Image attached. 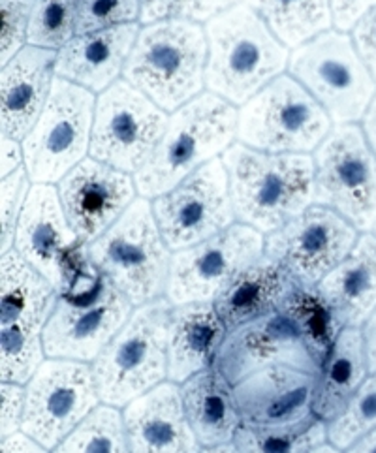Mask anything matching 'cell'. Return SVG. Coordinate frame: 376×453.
Segmentation results:
<instances>
[{"mask_svg": "<svg viewBox=\"0 0 376 453\" xmlns=\"http://www.w3.org/2000/svg\"><path fill=\"white\" fill-rule=\"evenodd\" d=\"M25 389L21 431L48 449L63 442L102 401L93 367L72 359L43 361Z\"/></svg>", "mask_w": 376, "mask_h": 453, "instance_id": "cell-14", "label": "cell"}, {"mask_svg": "<svg viewBox=\"0 0 376 453\" xmlns=\"http://www.w3.org/2000/svg\"><path fill=\"white\" fill-rule=\"evenodd\" d=\"M367 354L364 329L344 327L327 354L318 374L314 395V416L326 424L344 412L356 391L367 380Z\"/></svg>", "mask_w": 376, "mask_h": 453, "instance_id": "cell-29", "label": "cell"}, {"mask_svg": "<svg viewBox=\"0 0 376 453\" xmlns=\"http://www.w3.org/2000/svg\"><path fill=\"white\" fill-rule=\"evenodd\" d=\"M264 254V234L235 222L200 245L173 252L165 299L173 307L215 303V299Z\"/></svg>", "mask_w": 376, "mask_h": 453, "instance_id": "cell-15", "label": "cell"}, {"mask_svg": "<svg viewBox=\"0 0 376 453\" xmlns=\"http://www.w3.org/2000/svg\"><path fill=\"white\" fill-rule=\"evenodd\" d=\"M57 80V51L25 45L0 73V130L25 140L35 128Z\"/></svg>", "mask_w": 376, "mask_h": 453, "instance_id": "cell-23", "label": "cell"}, {"mask_svg": "<svg viewBox=\"0 0 376 453\" xmlns=\"http://www.w3.org/2000/svg\"><path fill=\"white\" fill-rule=\"evenodd\" d=\"M170 316L172 303L165 297L135 307L93 361L104 404L120 409L168 379Z\"/></svg>", "mask_w": 376, "mask_h": 453, "instance_id": "cell-6", "label": "cell"}, {"mask_svg": "<svg viewBox=\"0 0 376 453\" xmlns=\"http://www.w3.org/2000/svg\"><path fill=\"white\" fill-rule=\"evenodd\" d=\"M25 399L27 389L23 384L10 380H3V384H0V404H3V412H0V434H3V439L21 431Z\"/></svg>", "mask_w": 376, "mask_h": 453, "instance_id": "cell-40", "label": "cell"}, {"mask_svg": "<svg viewBox=\"0 0 376 453\" xmlns=\"http://www.w3.org/2000/svg\"><path fill=\"white\" fill-rule=\"evenodd\" d=\"M200 453H243V451H241L234 442H228V444H219V446L203 448Z\"/></svg>", "mask_w": 376, "mask_h": 453, "instance_id": "cell-48", "label": "cell"}, {"mask_svg": "<svg viewBox=\"0 0 376 453\" xmlns=\"http://www.w3.org/2000/svg\"><path fill=\"white\" fill-rule=\"evenodd\" d=\"M142 18V0H80L75 35L135 23Z\"/></svg>", "mask_w": 376, "mask_h": 453, "instance_id": "cell-37", "label": "cell"}, {"mask_svg": "<svg viewBox=\"0 0 376 453\" xmlns=\"http://www.w3.org/2000/svg\"><path fill=\"white\" fill-rule=\"evenodd\" d=\"M57 303L55 286L12 249L0 260V376L27 384L43 364V329Z\"/></svg>", "mask_w": 376, "mask_h": 453, "instance_id": "cell-8", "label": "cell"}, {"mask_svg": "<svg viewBox=\"0 0 376 453\" xmlns=\"http://www.w3.org/2000/svg\"><path fill=\"white\" fill-rule=\"evenodd\" d=\"M80 0H36L30 18L28 45L60 51L75 36Z\"/></svg>", "mask_w": 376, "mask_h": 453, "instance_id": "cell-34", "label": "cell"}, {"mask_svg": "<svg viewBox=\"0 0 376 453\" xmlns=\"http://www.w3.org/2000/svg\"><path fill=\"white\" fill-rule=\"evenodd\" d=\"M235 219L269 235L314 205V157L234 143L222 155Z\"/></svg>", "mask_w": 376, "mask_h": 453, "instance_id": "cell-1", "label": "cell"}, {"mask_svg": "<svg viewBox=\"0 0 376 453\" xmlns=\"http://www.w3.org/2000/svg\"><path fill=\"white\" fill-rule=\"evenodd\" d=\"M239 3L241 0H142L140 21L143 25L168 19L209 23Z\"/></svg>", "mask_w": 376, "mask_h": 453, "instance_id": "cell-36", "label": "cell"}, {"mask_svg": "<svg viewBox=\"0 0 376 453\" xmlns=\"http://www.w3.org/2000/svg\"><path fill=\"white\" fill-rule=\"evenodd\" d=\"M364 134H365L369 147L372 149V153L376 155V96L364 117Z\"/></svg>", "mask_w": 376, "mask_h": 453, "instance_id": "cell-46", "label": "cell"}, {"mask_svg": "<svg viewBox=\"0 0 376 453\" xmlns=\"http://www.w3.org/2000/svg\"><path fill=\"white\" fill-rule=\"evenodd\" d=\"M185 412L203 448L234 442L243 426L234 384L213 365L180 384Z\"/></svg>", "mask_w": 376, "mask_h": 453, "instance_id": "cell-28", "label": "cell"}, {"mask_svg": "<svg viewBox=\"0 0 376 453\" xmlns=\"http://www.w3.org/2000/svg\"><path fill=\"white\" fill-rule=\"evenodd\" d=\"M309 453H341V449L339 448H335L334 444H322V446H318V448H314V449H311Z\"/></svg>", "mask_w": 376, "mask_h": 453, "instance_id": "cell-49", "label": "cell"}, {"mask_svg": "<svg viewBox=\"0 0 376 453\" xmlns=\"http://www.w3.org/2000/svg\"><path fill=\"white\" fill-rule=\"evenodd\" d=\"M352 40L359 57L364 58V63L376 81V8L357 21Z\"/></svg>", "mask_w": 376, "mask_h": 453, "instance_id": "cell-41", "label": "cell"}, {"mask_svg": "<svg viewBox=\"0 0 376 453\" xmlns=\"http://www.w3.org/2000/svg\"><path fill=\"white\" fill-rule=\"evenodd\" d=\"M376 427V372L361 384L344 412L327 424V439L339 449H349Z\"/></svg>", "mask_w": 376, "mask_h": 453, "instance_id": "cell-35", "label": "cell"}, {"mask_svg": "<svg viewBox=\"0 0 376 453\" xmlns=\"http://www.w3.org/2000/svg\"><path fill=\"white\" fill-rule=\"evenodd\" d=\"M205 35V87L234 105H245L290 65L288 48L245 3L211 19Z\"/></svg>", "mask_w": 376, "mask_h": 453, "instance_id": "cell-2", "label": "cell"}, {"mask_svg": "<svg viewBox=\"0 0 376 453\" xmlns=\"http://www.w3.org/2000/svg\"><path fill=\"white\" fill-rule=\"evenodd\" d=\"M168 123V111L128 81H117L96 100L90 158L135 175L153 157Z\"/></svg>", "mask_w": 376, "mask_h": 453, "instance_id": "cell-13", "label": "cell"}, {"mask_svg": "<svg viewBox=\"0 0 376 453\" xmlns=\"http://www.w3.org/2000/svg\"><path fill=\"white\" fill-rule=\"evenodd\" d=\"M327 111L292 75H279L241 105L237 140L275 155H309L331 132Z\"/></svg>", "mask_w": 376, "mask_h": 453, "instance_id": "cell-9", "label": "cell"}, {"mask_svg": "<svg viewBox=\"0 0 376 453\" xmlns=\"http://www.w3.org/2000/svg\"><path fill=\"white\" fill-rule=\"evenodd\" d=\"M292 78L303 85L337 125H356L376 96V81L354 40L326 30L290 55Z\"/></svg>", "mask_w": 376, "mask_h": 453, "instance_id": "cell-10", "label": "cell"}, {"mask_svg": "<svg viewBox=\"0 0 376 453\" xmlns=\"http://www.w3.org/2000/svg\"><path fill=\"white\" fill-rule=\"evenodd\" d=\"M237 119L235 105L209 90L173 111L153 157L134 175L142 198H158L224 155L237 138Z\"/></svg>", "mask_w": 376, "mask_h": 453, "instance_id": "cell-4", "label": "cell"}, {"mask_svg": "<svg viewBox=\"0 0 376 453\" xmlns=\"http://www.w3.org/2000/svg\"><path fill=\"white\" fill-rule=\"evenodd\" d=\"M13 249L55 286L57 294L72 269L87 254V245L72 230L58 190L53 185L30 188Z\"/></svg>", "mask_w": 376, "mask_h": 453, "instance_id": "cell-19", "label": "cell"}, {"mask_svg": "<svg viewBox=\"0 0 376 453\" xmlns=\"http://www.w3.org/2000/svg\"><path fill=\"white\" fill-rule=\"evenodd\" d=\"M0 453H48V448H43L35 439H30L28 434L15 433L12 436L3 439L0 444Z\"/></svg>", "mask_w": 376, "mask_h": 453, "instance_id": "cell-44", "label": "cell"}, {"mask_svg": "<svg viewBox=\"0 0 376 453\" xmlns=\"http://www.w3.org/2000/svg\"><path fill=\"white\" fill-rule=\"evenodd\" d=\"M87 252L95 267L134 307L165 296L173 254L147 198L135 200L108 232L87 245Z\"/></svg>", "mask_w": 376, "mask_h": 453, "instance_id": "cell-7", "label": "cell"}, {"mask_svg": "<svg viewBox=\"0 0 376 453\" xmlns=\"http://www.w3.org/2000/svg\"><path fill=\"white\" fill-rule=\"evenodd\" d=\"M316 288L342 327H364L376 311V235H361Z\"/></svg>", "mask_w": 376, "mask_h": 453, "instance_id": "cell-26", "label": "cell"}, {"mask_svg": "<svg viewBox=\"0 0 376 453\" xmlns=\"http://www.w3.org/2000/svg\"><path fill=\"white\" fill-rule=\"evenodd\" d=\"M297 288L299 282L288 271L264 254L215 299V309L232 331L277 312Z\"/></svg>", "mask_w": 376, "mask_h": 453, "instance_id": "cell-27", "label": "cell"}, {"mask_svg": "<svg viewBox=\"0 0 376 453\" xmlns=\"http://www.w3.org/2000/svg\"><path fill=\"white\" fill-rule=\"evenodd\" d=\"M280 365L311 374L322 371L305 339L280 311L228 331L215 359V367L234 386L254 372Z\"/></svg>", "mask_w": 376, "mask_h": 453, "instance_id": "cell-18", "label": "cell"}, {"mask_svg": "<svg viewBox=\"0 0 376 453\" xmlns=\"http://www.w3.org/2000/svg\"><path fill=\"white\" fill-rule=\"evenodd\" d=\"M30 188L33 187H30V177L25 165L15 173L3 177V183H0V230H3L0 232V245H3V254L13 249L15 232H18Z\"/></svg>", "mask_w": 376, "mask_h": 453, "instance_id": "cell-38", "label": "cell"}, {"mask_svg": "<svg viewBox=\"0 0 376 453\" xmlns=\"http://www.w3.org/2000/svg\"><path fill=\"white\" fill-rule=\"evenodd\" d=\"M96 98L57 78L35 128L23 140L25 168L35 185H58L85 160L93 140Z\"/></svg>", "mask_w": 376, "mask_h": 453, "instance_id": "cell-11", "label": "cell"}, {"mask_svg": "<svg viewBox=\"0 0 376 453\" xmlns=\"http://www.w3.org/2000/svg\"><path fill=\"white\" fill-rule=\"evenodd\" d=\"M207 53L200 23L168 19L145 25L128 57L125 81L173 113L202 95Z\"/></svg>", "mask_w": 376, "mask_h": 453, "instance_id": "cell-5", "label": "cell"}, {"mask_svg": "<svg viewBox=\"0 0 376 453\" xmlns=\"http://www.w3.org/2000/svg\"><path fill=\"white\" fill-rule=\"evenodd\" d=\"M153 213L172 252L200 245L228 230L237 219L222 158L211 160L175 188L155 198Z\"/></svg>", "mask_w": 376, "mask_h": 453, "instance_id": "cell-16", "label": "cell"}, {"mask_svg": "<svg viewBox=\"0 0 376 453\" xmlns=\"http://www.w3.org/2000/svg\"><path fill=\"white\" fill-rule=\"evenodd\" d=\"M357 239L356 226L314 203L303 215L265 235V256L301 286H318L352 252Z\"/></svg>", "mask_w": 376, "mask_h": 453, "instance_id": "cell-17", "label": "cell"}, {"mask_svg": "<svg viewBox=\"0 0 376 453\" xmlns=\"http://www.w3.org/2000/svg\"><path fill=\"white\" fill-rule=\"evenodd\" d=\"M374 235H376V226H374Z\"/></svg>", "mask_w": 376, "mask_h": 453, "instance_id": "cell-50", "label": "cell"}, {"mask_svg": "<svg viewBox=\"0 0 376 453\" xmlns=\"http://www.w3.org/2000/svg\"><path fill=\"white\" fill-rule=\"evenodd\" d=\"M331 18L341 33L354 30L357 21L376 8V0H329Z\"/></svg>", "mask_w": 376, "mask_h": 453, "instance_id": "cell-42", "label": "cell"}, {"mask_svg": "<svg viewBox=\"0 0 376 453\" xmlns=\"http://www.w3.org/2000/svg\"><path fill=\"white\" fill-rule=\"evenodd\" d=\"M327 424L320 418H311L305 424L275 429H250L241 426L234 444L243 453H309L326 444Z\"/></svg>", "mask_w": 376, "mask_h": 453, "instance_id": "cell-33", "label": "cell"}, {"mask_svg": "<svg viewBox=\"0 0 376 453\" xmlns=\"http://www.w3.org/2000/svg\"><path fill=\"white\" fill-rule=\"evenodd\" d=\"M25 165V150L19 140L0 138V175L8 177Z\"/></svg>", "mask_w": 376, "mask_h": 453, "instance_id": "cell-43", "label": "cell"}, {"mask_svg": "<svg viewBox=\"0 0 376 453\" xmlns=\"http://www.w3.org/2000/svg\"><path fill=\"white\" fill-rule=\"evenodd\" d=\"M57 190L72 230L83 245L108 232L135 202L138 192L130 173L96 158L80 162Z\"/></svg>", "mask_w": 376, "mask_h": 453, "instance_id": "cell-20", "label": "cell"}, {"mask_svg": "<svg viewBox=\"0 0 376 453\" xmlns=\"http://www.w3.org/2000/svg\"><path fill=\"white\" fill-rule=\"evenodd\" d=\"M364 341H365L369 372L374 374L376 372V311L372 312V316L364 326Z\"/></svg>", "mask_w": 376, "mask_h": 453, "instance_id": "cell-45", "label": "cell"}, {"mask_svg": "<svg viewBox=\"0 0 376 453\" xmlns=\"http://www.w3.org/2000/svg\"><path fill=\"white\" fill-rule=\"evenodd\" d=\"M138 35L140 27L135 23L75 35L57 51V78L85 87L90 93H104L125 73Z\"/></svg>", "mask_w": 376, "mask_h": 453, "instance_id": "cell-24", "label": "cell"}, {"mask_svg": "<svg viewBox=\"0 0 376 453\" xmlns=\"http://www.w3.org/2000/svg\"><path fill=\"white\" fill-rule=\"evenodd\" d=\"M286 48H299L329 30V0H245Z\"/></svg>", "mask_w": 376, "mask_h": 453, "instance_id": "cell-30", "label": "cell"}, {"mask_svg": "<svg viewBox=\"0 0 376 453\" xmlns=\"http://www.w3.org/2000/svg\"><path fill=\"white\" fill-rule=\"evenodd\" d=\"M346 453H376V427L356 441Z\"/></svg>", "mask_w": 376, "mask_h": 453, "instance_id": "cell-47", "label": "cell"}, {"mask_svg": "<svg viewBox=\"0 0 376 453\" xmlns=\"http://www.w3.org/2000/svg\"><path fill=\"white\" fill-rule=\"evenodd\" d=\"M35 6L36 0H0V15H3L0 63L3 66L28 43V27Z\"/></svg>", "mask_w": 376, "mask_h": 453, "instance_id": "cell-39", "label": "cell"}, {"mask_svg": "<svg viewBox=\"0 0 376 453\" xmlns=\"http://www.w3.org/2000/svg\"><path fill=\"white\" fill-rule=\"evenodd\" d=\"M132 453H200L202 444L185 412L175 382H162L125 406Z\"/></svg>", "mask_w": 376, "mask_h": 453, "instance_id": "cell-22", "label": "cell"}, {"mask_svg": "<svg viewBox=\"0 0 376 453\" xmlns=\"http://www.w3.org/2000/svg\"><path fill=\"white\" fill-rule=\"evenodd\" d=\"M318 374L294 367H269L241 380L235 401L241 421L250 429H275L305 424L314 418Z\"/></svg>", "mask_w": 376, "mask_h": 453, "instance_id": "cell-21", "label": "cell"}, {"mask_svg": "<svg viewBox=\"0 0 376 453\" xmlns=\"http://www.w3.org/2000/svg\"><path fill=\"white\" fill-rule=\"evenodd\" d=\"M314 203L335 211L359 232L376 226V155L364 128L337 125L314 150Z\"/></svg>", "mask_w": 376, "mask_h": 453, "instance_id": "cell-12", "label": "cell"}, {"mask_svg": "<svg viewBox=\"0 0 376 453\" xmlns=\"http://www.w3.org/2000/svg\"><path fill=\"white\" fill-rule=\"evenodd\" d=\"M134 305L90 262L88 252L73 267L57 294L43 329V352L50 359L95 361L128 319Z\"/></svg>", "mask_w": 376, "mask_h": 453, "instance_id": "cell-3", "label": "cell"}, {"mask_svg": "<svg viewBox=\"0 0 376 453\" xmlns=\"http://www.w3.org/2000/svg\"><path fill=\"white\" fill-rule=\"evenodd\" d=\"M279 311L288 316L299 335L305 339L316 361L324 365L327 354L334 349L344 327L337 322L335 314L331 312L318 288L299 284V288L284 301Z\"/></svg>", "mask_w": 376, "mask_h": 453, "instance_id": "cell-31", "label": "cell"}, {"mask_svg": "<svg viewBox=\"0 0 376 453\" xmlns=\"http://www.w3.org/2000/svg\"><path fill=\"white\" fill-rule=\"evenodd\" d=\"M53 453H132L123 414L110 404L98 406Z\"/></svg>", "mask_w": 376, "mask_h": 453, "instance_id": "cell-32", "label": "cell"}, {"mask_svg": "<svg viewBox=\"0 0 376 453\" xmlns=\"http://www.w3.org/2000/svg\"><path fill=\"white\" fill-rule=\"evenodd\" d=\"M228 335L215 303L172 305L168 341V379L183 384L190 376L215 365Z\"/></svg>", "mask_w": 376, "mask_h": 453, "instance_id": "cell-25", "label": "cell"}]
</instances>
